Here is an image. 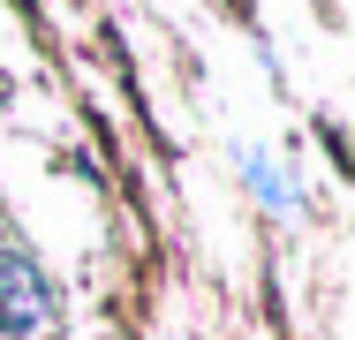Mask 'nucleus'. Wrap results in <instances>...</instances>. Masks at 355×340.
Listing matches in <instances>:
<instances>
[{
    "label": "nucleus",
    "mask_w": 355,
    "mask_h": 340,
    "mask_svg": "<svg viewBox=\"0 0 355 340\" xmlns=\"http://www.w3.org/2000/svg\"><path fill=\"white\" fill-rule=\"evenodd\" d=\"M46 325H53V280L31 265L23 250H0V333L38 340Z\"/></svg>",
    "instance_id": "1"
}]
</instances>
